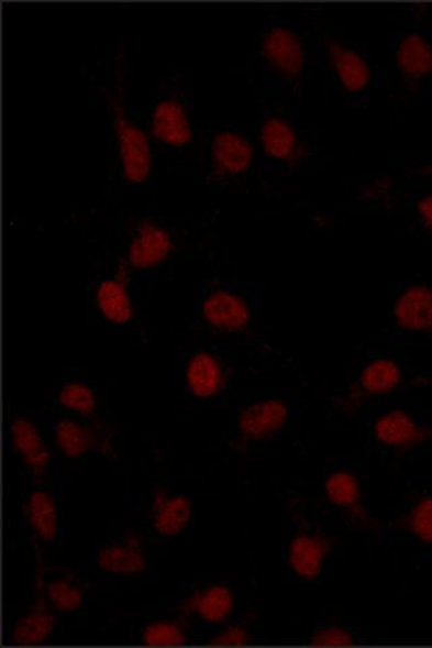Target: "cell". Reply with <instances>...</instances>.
Here are the masks:
<instances>
[{"instance_id":"1","label":"cell","mask_w":432,"mask_h":648,"mask_svg":"<svg viewBox=\"0 0 432 648\" xmlns=\"http://www.w3.org/2000/svg\"><path fill=\"white\" fill-rule=\"evenodd\" d=\"M111 109L114 116L118 145H120L123 177L128 183H144L152 172L153 157L149 140L141 128L129 119L120 91L112 95Z\"/></svg>"},{"instance_id":"2","label":"cell","mask_w":432,"mask_h":648,"mask_svg":"<svg viewBox=\"0 0 432 648\" xmlns=\"http://www.w3.org/2000/svg\"><path fill=\"white\" fill-rule=\"evenodd\" d=\"M201 320L211 330L236 334L252 322V308L244 296L229 288H211L199 300Z\"/></svg>"},{"instance_id":"3","label":"cell","mask_w":432,"mask_h":648,"mask_svg":"<svg viewBox=\"0 0 432 648\" xmlns=\"http://www.w3.org/2000/svg\"><path fill=\"white\" fill-rule=\"evenodd\" d=\"M262 55L277 74L289 80L298 79L306 67L303 41L292 29L274 26L263 35Z\"/></svg>"},{"instance_id":"4","label":"cell","mask_w":432,"mask_h":648,"mask_svg":"<svg viewBox=\"0 0 432 648\" xmlns=\"http://www.w3.org/2000/svg\"><path fill=\"white\" fill-rule=\"evenodd\" d=\"M289 414L288 404L278 398L248 404L239 416L241 436L253 442L274 438L286 428Z\"/></svg>"},{"instance_id":"5","label":"cell","mask_w":432,"mask_h":648,"mask_svg":"<svg viewBox=\"0 0 432 648\" xmlns=\"http://www.w3.org/2000/svg\"><path fill=\"white\" fill-rule=\"evenodd\" d=\"M210 156L212 175L229 178L245 174L251 168L254 151L246 136L224 130L212 139Z\"/></svg>"},{"instance_id":"6","label":"cell","mask_w":432,"mask_h":648,"mask_svg":"<svg viewBox=\"0 0 432 648\" xmlns=\"http://www.w3.org/2000/svg\"><path fill=\"white\" fill-rule=\"evenodd\" d=\"M174 248L168 229L153 221L142 222L130 243L129 263L134 270H152L167 261Z\"/></svg>"},{"instance_id":"7","label":"cell","mask_w":432,"mask_h":648,"mask_svg":"<svg viewBox=\"0 0 432 648\" xmlns=\"http://www.w3.org/2000/svg\"><path fill=\"white\" fill-rule=\"evenodd\" d=\"M152 132L159 142L171 147L191 144L193 128L186 106L174 98L159 100L152 112Z\"/></svg>"},{"instance_id":"8","label":"cell","mask_w":432,"mask_h":648,"mask_svg":"<svg viewBox=\"0 0 432 648\" xmlns=\"http://www.w3.org/2000/svg\"><path fill=\"white\" fill-rule=\"evenodd\" d=\"M394 322L400 329L411 332L432 330V288L416 284L396 297Z\"/></svg>"},{"instance_id":"9","label":"cell","mask_w":432,"mask_h":648,"mask_svg":"<svg viewBox=\"0 0 432 648\" xmlns=\"http://www.w3.org/2000/svg\"><path fill=\"white\" fill-rule=\"evenodd\" d=\"M331 67L346 91L358 94L369 86L372 69L359 52L333 37L325 39Z\"/></svg>"},{"instance_id":"10","label":"cell","mask_w":432,"mask_h":648,"mask_svg":"<svg viewBox=\"0 0 432 648\" xmlns=\"http://www.w3.org/2000/svg\"><path fill=\"white\" fill-rule=\"evenodd\" d=\"M259 141L266 156L277 163H296L304 153L293 124L281 117L265 119L259 129Z\"/></svg>"},{"instance_id":"11","label":"cell","mask_w":432,"mask_h":648,"mask_svg":"<svg viewBox=\"0 0 432 648\" xmlns=\"http://www.w3.org/2000/svg\"><path fill=\"white\" fill-rule=\"evenodd\" d=\"M428 431L417 418L402 409H394L377 418L373 426L376 441L387 448L407 449L423 441Z\"/></svg>"},{"instance_id":"12","label":"cell","mask_w":432,"mask_h":648,"mask_svg":"<svg viewBox=\"0 0 432 648\" xmlns=\"http://www.w3.org/2000/svg\"><path fill=\"white\" fill-rule=\"evenodd\" d=\"M226 382V369L217 355L199 352L189 359L186 367V384L195 397H215L221 394Z\"/></svg>"},{"instance_id":"13","label":"cell","mask_w":432,"mask_h":648,"mask_svg":"<svg viewBox=\"0 0 432 648\" xmlns=\"http://www.w3.org/2000/svg\"><path fill=\"white\" fill-rule=\"evenodd\" d=\"M329 551V540L321 537V535L301 534L289 546V567L300 579H317L322 573Z\"/></svg>"},{"instance_id":"14","label":"cell","mask_w":432,"mask_h":648,"mask_svg":"<svg viewBox=\"0 0 432 648\" xmlns=\"http://www.w3.org/2000/svg\"><path fill=\"white\" fill-rule=\"evenodd\" d=\"M395 58L400 74L408 80L417 81L432 74V44L423 34L402 35Z\"/></svg>"},{"instance_id":"15","label":"cell","mask_w":432,"mask_h":648,"mask_svg":"<svg viewBox=\"0 0 432 648\" xmlns=\"http://www.w3.org/2000/svg\"><path fill=\"white\" fill-rule=\"evenodd\" d=\"M99 568L112 575H137L146 569V557L137 539L132 537L106 545L98 554Z\"/></svg>"},{"instance_id":"16","label":"cell","mask_w":432,"mask_h":648,"mask_svg":"<svg viewBox=\"0 0 432 648\" xmlns=\"http://www.w3.org/2000/svg\"><path fill=\"white\" fill-rule=\"evenodd\" d=\"M14 448L35 475H43L49 466L51 453L37 427L26 419L14 420L11 426Z\"/></svg>"},{"instance_id":"17","label":"cell","mask_w":432,"mask_h":648,"mask_svg":"<svg viewBox=\"0 0 432 648\" xmlns=\"http://www.w3.org/2000/svg\"><path fill=\"white\" fill-rule=\"evenodd\" d=\"M155 528L164 537H176L186 530L192 516V504L185 496L168 497L158 492L153 502Z\"/></svg>"},{"instance_id":"18","label":"cell","mask_w":432,"mask_h":648,"mask_svg":"<svg viewBox=\"0 0 432 648\" xmlns=\"http://www.w3.org/2000/svg\"><path fill=\"white\" fill-rule=\"evenodd\" d=\"M95 300L99 311L112 323L124 325L133 318V303L121 278H109L100 283Z\"/></svg>"},{"instance_id":"19","label":"cell","mask_w":432,"mask_h":648,"mask_svg":"<svg viewBox=\"0 0 432 648\" xmlns=\"http://www.w3.org/2000/svg\"><path fill=\"white\" fill-rule=\"evenodd\" d=\"M186 608L209 623L228 620L234 609V596L228 586L215 585L193 594Z\"/></svg>"},{"instance_id":"20","label":"cell","mask_w":432,"mask_h":648,"mask_svg":"<svg viewBox=\"0 0 432 648\" xmlns=\"http://www.w3.org/2000/svg\"><path fill=\"white\" fill-rule=\"evenodd\" d=\"M402 373L398 362L386 359L372 360L359 374V388L372 396L388 395L401 383Z\"/></svg>"},{"instance_id":"21","label":"cell","mask_w":432,"mask_h":648,"mask_svg":"<svg viewBox=\"0 0 432 648\" xmlns=\"http://www.w3.org/2000/svg\"><path fill=\"white\" fill-rule=\"evenodd\" d=\"M27 517L35 534L46 542L57 537L58 514L49 493L35 491L29 497Z\"/></svg>"},{"instance_id":"22","label":"cell","mask_w":432,"mask_h":648,"mask_svg":"<svg viewBox=\"0 0 432 648\" xmlns=\"http://www.w3.org/2000/svg\"><path fill=\"white\" fill-rule=\"evenodd\" d=\"M325 497L336 507L354 510L357 514L361 498V486L357 475L351 471L331 473L324 484Z\"/></svg>"},{"instance_id":"23","label":"cell","mask_w":432,"mask_h":648,"mask_svg":"<svg viewBox=\"0 0 432 648\" xmlns=\"http://www.w3.org/2000/svg\"><path fill=\"white\" fill-rule=\"evenodd\" d=\"M55 631V619L44 609H35L22 617L13 631L15 645L32 646L43 644Z\"/></svg>"},{"instance_id":"24","label":"cell","mask_w":432,"mask_h":648,"mask_svg":"<svg viewBox=\"0 0 432 648\" xmlns=\"http://www.w3.org/2000/svg\"><path fill=\"white\" fill-rule=\"evenodd\" d=\"M55 433L58 448L69 458L85 455L93 443L92 433L74 420L58 421Z\"/></svg>"},{"instance_id":"25","label":"cell","mask_w":432,"mask_h":648,"mask_svg":"<svg viewBox=\"0 0 432 648\" xmlns=\"http://www.w3.org/2000/svg\"><path fill=\"white\" fill-rule=\"evenodd\" d=\"M58 403L70 411L85 416L92 415L97 408V397L90 386L82 383L64 385L58 394Z\"/></svg>"},{"instance_id":"26","label":"cell","mask_w":432,"mask_h":648,"mask_svg":"<svg viewBox=\"0 0 432 648\" xmlns=\"http://www.w3.org/2000/svg\"><path fill=\"white\" fill-rule=\"evenodd\" d=\"M47 598L56 609L78 611L82 605V592L78 585L67 580H58L47 587Z\"/></svg>"},{"instance_id":"27","label":"cell","mask_w":432,"mask_h":648,"mask_svg":"<svg viewBox=\"0 0 432 648\" xmlns=\"http://www.w3.org/2000/svg\"><path fill=\"white\" fill-rule=\"evenodd\" d=\"M144 641L149 646H180L186 644V634L179 624L153 623L145 629Z\"/></svg>"},{"instance_id":"28","label":"cell","mask_w":432,"mask_h":648,"mask_svg":"<svg viewBox=\"0 0 432 648\" xmlns=\"http://www.w3.org/2000/svg\"><path fill=\"white\" fill-rule=\"evenodd\" d=\"M408 527L419 540L432 545V498L425 497L411 509Z\"/></svg>"},{"instance_id":"29","label":"cell","mask_w":432,"mask_h":648,"mask_svg":"<svg viewBox=\"0 0 432 648\" xmlns=\"http://www.w3.org/2000/svg\"><path fill=\"white\" fill-rule=\"evenodd\" d=\"M354 636L342 627H325L319 629L311 638L313 646H352Z\"/></svg>"},{"instance_id":"30","label":"cell","mask_w":432,"mask_h":648,"mask_svg":"<svg viewBox=\"0 0 432 648\" xmlns=\"http://www.w3.org/2000/svg\"><path fill=\"white\" fill-rule=\"evenodd\" d=\"M248 644V634L242 626H232L218 634L211 640L214 646H245Z\"/></svg>"},{"instance_id":"31","label":"cell","mask_w":432,"mask_h":648,"mask_svg":"<svg viewBox=\"0 0 432 648\" xmlns=\"http://www.w3.org/2000/svg\"><path fill=\"white\" fill-rule=\"evenodd\" d=\"M417 211L424 228L432 231V194L423 196L418 201Z\"/></svg>"}]
</instances>
